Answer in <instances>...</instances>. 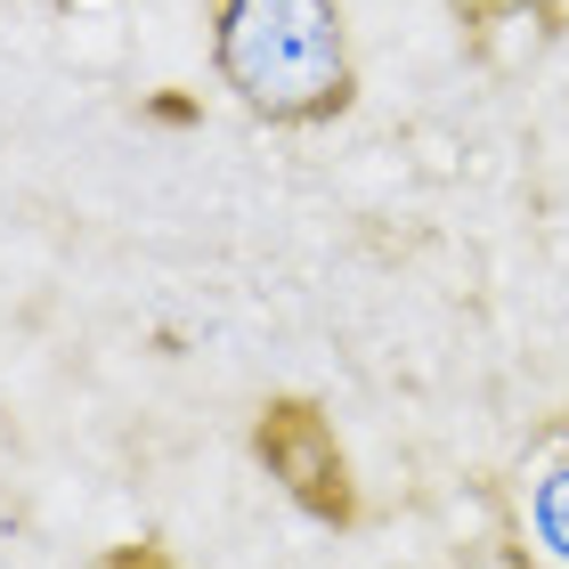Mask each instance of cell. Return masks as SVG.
<instances>
[{
	"label": "cell",
	"instance_id": "6da1fadb",
	"mask_svg": "<svg viewBox=\"0 0 569 569\" xmlns=\"http://www.w3.org/2000/svg\"><path fill=\"white\" fill-rule=\"evenodd\" d=\"M212 24V73L252 122L309 131V122L350 114L358 58L342 0H203Z\"/></svg>",
	"mask_w": 569,
	"mask_h": 569
},
{
	"label": "cell",
	"instance_id": "7a4b0ae2",
	"mask_svg": "<svg viewBox=\"0 0 569 569\" xmlns=\"http://www.w3.org/2000/svg\"><path fill=\"white\" fill-rule=\"evenodd\" d=\"M252 456L261 472L293 497L318 529H350L358 521V480H350V448L333 439V416L301 391H277L252 407Z\"/></svg>",
	"mask_w": 569,
	"mask_h": 569
},
{
	"label": "cell",
	"instance_id": "3957f363",
	"mask_svg": "<svg viewBox=\"0 0 569 569\" xmlns=\"http://www.w3.org/2000/svg\"><path fill=\"white\" fill-rule=\"evenodd\" d=\"M98 569H171V553H163V546H147V537H139V546H114V553L98 561Z\"/></svg>",
	"mask_w": 569,
	"mask_h": 569
}]
</instances>
